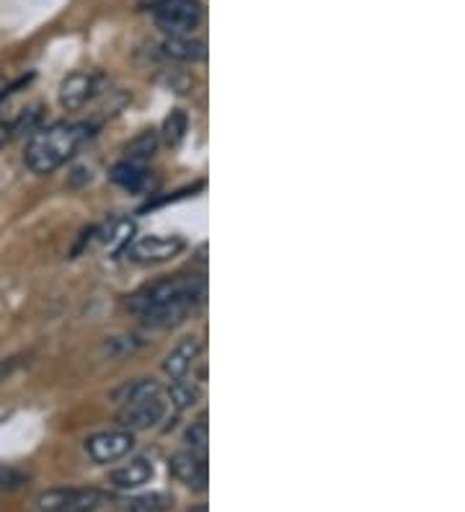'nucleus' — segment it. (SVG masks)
<instances>
[{"instance_id": "nucleus-1", "label": "nucleus", "mask_w": 465, "mask_h": 512, "mask_svg": "<svg viewBox=\"0 0 465 512\" xmlns=\"http://www.w3.org/2000/svg\"><path fill=\"white\" fill-rule=\"evenodd\" d=\"M88 135H91V130L81 122H57V125L37 130L26 143V169L31 174H52L78 153Z\"/></svg>"}, {"instance_id": "nucleus-2", "label": "nucleus", "mask_w": 465, "mask_h": 512, "mask_svg": "<svg viewBox=\"0 0 465 512\" xmlns=\"http://www.w3.org/2000/svg\"><path fill=\"white\" fill-rule=\"evenodd\" d=\"M124 404L117 414L122 430L143 432L153 430L163 422L168 412V399L153 381H135L124 388Z\"/></svg>"}, {"instance_id": "nucleus-3", "label": "nucleus", "mask_w": 465, "mask_h": 512, "mask_svg": "<svg viewBox=\"0 0 465 512\" xmlns=\"http://www.w3.org/2000/svg\"><path fill=\"white\" fill-rule=\"evenodd\" d=\"M155 26L168 37H189L202 24L199 0H155L150 6Z\"/></svg>"}, {"instance_id": "nucleus-4", "label": "nucleus", "mask_w": 465, "mask_h": 512, "mask_svg": "<svg viewBox=\"0 0 465 512\" xmlns=\"http://www.w3.org/2000/svg\"><path fill=\"white\" fill-rule=\"evenodd\" d=\"M202 298H205V288L186 290V293L176 295V298L166 300V303H158V306L148 308L137 319L143 321L148 329H174V326L184 324L192 316L194 308L202 303Z\"/></svg>"}, {"instance_id": "nucleus-5", "label": "nucleus", "mask_w": 465, "mask_h": 512, "mask_svg": "<svg viewBox=\"0 0 465 512\" xmlns=\"http://www.w3.org/2000/svg\"><path fill=\"white\" fill-rule=\"evenodd\" d=\"M194 288H205V280L197 275H179V277H168V280L150 282V285H145V288H140L135 295H132L127 308H130L135 316H140V313H145L148 308L158 306V303H166V300L176 298V295Z\"/></svg>"}, {"instance_id": "nucleus-6", "label": "nucleus", "mask_w": 465, "mask_h": 512, "mask_svg": "<svg viewBox=\"0 0 465 512\" xmlns=\"http://www.w3.org/2000/svg\"><path fill=\"white\" fill-rule=\"evenodd\" d=\"M104 494L96 489H50L42 492L37 507L42 512H96Z\"/></svg>"}, {"instance_id": "nucleus-7", "label": "nucleus", "mask_w": 465, "mask_h": 512, "mask_svg": "<svg viewBox=\"0 0 465 512\" xmlns=\"http://www.w3.org/2000/svg\"><path fill=\"white\" fill-rule=\"evenodd\" d=\"M184 246L179 236H143L127 246V259L135 264H161L179 256Z\"/></svg>"}, {"instance_id": "nucleus-8", "label": "nucleus", "mask_w": 465, "mask_h": 512, "mask_svg": "<svg viewBox=\"0 0 465 512\" xmlns=\"http://www.w3.org/2000/svg\"><path fill=\"white\" fill-rule=\"evenodd\" d=\"M132 448H135V432L130 430L96 432L86 440V453L96 463L119 461V458L130 456Z\"/></svg>"}, {"instance_id": "nucleus-9", "label": "nucleus", "mask_w": 465, "mask_h": 512, "mask_svg": "<svg viewBox=\"0 0 465 512\" xmlns=\"http://www.w3.org/2000/svg\"><path fill=\"white\" fill-rule=\"evenodd\" d=\"M168 469L181 484H186L189 489H202L207 487V458L205 453H197V450H179L168 461Z\"/></svg>"}, {"instance_id": "nucleus-10", "label": "nucleus", "mask_w": 465, "mask_h": 512, "mask_svg": "<svg viewBox=\"0 0 465 512\" xmlns=\"http://www.w3.org/2000/svg\"><path fill=\"white\" fill-rule=\"evenodd\" d=\"M96 91H99V78H96L93 73H83V70H78V73L68 75L60 86L62 109L78 112V109L86 107L88 101L96 96Z\"/></svg>"}, {"instance_id": "nucleus-11", "label": "nucleus", "mask_w": 465, "mask_h": 512, "mask_svg": "<svg viewBox=\"0 0 465 512\" xmlns=\"http://www.w3.org/2000/svg\"><path fill=\"white\" fill-rule=\"evenodd\" d=\"M199 355H202V339L199 337L181 339L174 350L168 352L166 360H163V373H166L171 381H179V378H184V375L194 368Z\"/></svg>"}, {"instance_id": "nucleus-12", "label": "nucleus", "mask_w": 465, "mask_h": 512, "mask_svg": "<svg viewBox=\"0 0 465 512\" xmlns=\"http://www.w3.org/2000/svg\"><path fill=\"white\" fill-rule=\"evenodd\" d=\"M155 474V466L150 458L140 456L132 458L130 463H124L122 469H117L112 474V484L117 489H124V492H130V489H140L145 487Z\"/></svg>"}, {"instance_id": "nucleus-13", "label": "nucleus", "mask_w": 465, "mask_h": 512, "mask_svg": "<svg viewBox=\"0 0 465 512\" xmlns=\"http://www.w3.org/2000/svg\"><path fill=\"white\" fill-rule=\"evenodd\" d=\"M109 179H112L119 189H124V192H132V194L143 192V189L150 184L148 169H145L143 163L130 161V158H124V161L114 163L112 171H109Z\"/></svg>"}, {"instance_id": "nucleus-14", "label": "nucleus", "mask_w": 465, "mask_h": 512, "mask_svg": "<svg viewBox=\"0 0 465 512\" xmlns=\"http://www.w3.org/2000/svg\"><path fill=\"white\" fill-rule=\"evenodd\" d=\"M163 52L174 60H181V63H199L207 57V44L202 39H194L192 34L189 37H168L163 42Z\"/></svg>"}, {"instance_id": "nucleus-15", "label": "nucleus", "mask_w": 465, "mask_h": 512, "mask_svg": "<svg viewBox=\"0 0 465 512\" xmlns=\"http://www.w3.org/2000/svg\"><path fill=\"white\" fill-rule=\"evenodd\" d=\"M199 396H202V386H199L197 381H189L186 375L171 383V391H168V399H171V404H174L179 412L197 404Z\"/></svg>"}, {"instance_id": "nucleus-16", "label": "nucleus", "mask_w": 465, "mask_h": 512, "mask_svg": "<svg viewBox=\"0 0 465 512\" xmlns=\"http://www.w3.org/2000/svg\"><path fill=\"white\" fill-rule=\"evenodd\" d=\"M184 443L189 445V450L205 453L207 443H210V425H207V414H199L192 425H189V430H186V435H184Z\"/></svg>"}, {"instance_id": "nucleus-17", "label": "nucleus", "mask_w": 465, "mask_h": 512, "mask_svg": "<svg viewBox=\"0 0 465 512\" xmlns=\"http://www.w3.org/2000/svg\"><path fill=\"white\" fill-rule=\"evenodd\" d=\"M155 150H158V135H155V132H143L140 138H135L130 145H127V158H130V161L143 163L145 158L155 156Z\"/></svg>"}, {"instance_id": "nucleus-18", "label": "nucleus", "mask_w": 465, "mask_h": 512, "mask_svg": "<svg viewBox=\"0 0 465 512\" xmlns=\"http://www.w3.org/2000/svg\"><path fill=\"white\" fill-rule=\"evenodd\" d=\"M26 481H29V474L24 469L13 466V463H0V494L19 492Z\"/></svg>"}, {"instance_id": "nucleus-19", "label": "nucleus", "mask_w": 465, "mask_h": 512, "mask_svg": "<svg viewBox=\"0 0 465 512\" xmlns=\"http://www.w3.org/2000/svg\"><path fill=\"white\" fill-rule=\"evenodd\" d=\"M186 130H189V119H186V114L181 109L168 114L166 122H163V135H166V140L171 145H179L184 140Z\"/></svg>"}, {"instance_id": "nucleus-20", "label": "nucleus", "mask_w": 465, "mask_h": 512, "mask_svg": "<svg viewBox=\"0 0 465 512\" xmlns=\"http://www.w3.org/2000/svg\"><path fill=\"white\" fill-rule=\"evenodd\" d=\"M166 494H143L130 502L127 512H166Z\"/></svg>"}, {"instance_id": "nucleus-21", "label": "nucleus", "mask_w": 465, "mask_h": 512, "mask_svg": "<svg viewBox=\"0 0 465 512\" xmlns=\"http://www.w3.org/2000/svg\"><path fill=\"white\" fill-rule=\"evenodd\" d=\"M6 96H8V81L0 75V101L6 99Z\"/></svg>"}, {"instance_id": "nucleus-22", "label": "nucleus", "mask_w": 465, "mask_h": 512, "mask_svg": "<svg viewBox=\"0 0 465 512\" xmlns=\"http://www.w3.org/2000/svg\"><path fill=\"white\" fill-rule=\"evenodd\" d=\"M3 375H8V363H0V378H3Z\"/></svg>"}, {"instance_id": "nucleus-23", "label": "nucleus", "mask_w": 465, "mask_h": 512, "mask_svg": "<svg viewBox=\"0 0 465 512\" xmlns=\"http://www.w3.org/2000/svg\"><path fill=\"white\" fill-rule=\"evenodd\" d=\"M192 512H207V507H205V505H199V507H194Z\"/></svg>"}]
</instances>
